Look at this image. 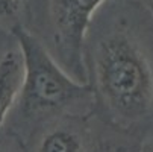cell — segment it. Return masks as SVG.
<instances>
[{"instance_id":"8992f818","label":"cell","mask_w":153,"mask_h":152,"mask_svg":"<svg viewBox=\"0 0 153 152\" xmlns=\"http://www.w3.org/2000/svg\"><path fill=\"white\" fill-rule=\"evenodd\" d=\"M20 2L18 0H0V26L11 29V32L21 26L18 23Z\"/></svg>"},{"instance_id":"52a82bcc","label":"cell","mask_w":153,"mask_h":152,"mask_svg":"<svg viewBox=\"0 0 153 152\" xmlns=\"http://www.w3.org/2000/svg\"><path fill=\"white\" fill-rule=\"evenodd\" d=\"M105 152H127L124 149H120V148H112V149H106Z\"/></svg>"},{"instance_id":"6da1fadb","label":"cell","mask_w":153,"mask_h":152,"mask_svg":"<svg viewBox=\"0 0 153 152\" xmlns=\"http://www.w3.org/2000/svg\"><path fill=\"white\" fill-rule=\"evenodd\" d=\"M97 87L111 110L123 119L146 116L153 102V72L137 43L123 34L105 38L96 53Z\"/></svg>"},{"instance_id":"3957f363","label":"cell","mask_w":153,"mask_h":152,"mask_svg":"<svg viewBox=\"0 0 153 152\" xmlns=\"http://www.w3.org/2000/svg\"><path fill=\"white\" fill-rule=\"evenodd\" d=\"M105 0H50L53 38L62 66L77 81H83L82 46L96 9Z\"/></svg>"},{"instance_id":"ba28073f","label":"cell","mask_w":153,"mask_h":152,"mask_svg":"<svg viewBox=\"0 0 153 152\" xmlns=\"http://www.w3.org/2000/svg\"><path fill=\"white\" fill-rule=\"evenodd\" d=\"M0 152H6V151H3V149H0Z\"/></svg>"},{"instance_id":"7a4b0ae2","label":"cell","mask_w":153,"mask_h":152,"mask_svg":"<svg viewBox=\"0 0 153 152\" xmlns=\"http://www.w3.org/2000/svg\"><path fill=\"white\" fill-rule=\"evenodd\" d=\"M25 59L20 103L26 113L61 110L90 94V87L65 73L44 46L21 26L12 31Z\"/></svg>"},{"instance_id":"277c9868","label":"cell","mask_w":153,"mask_h":152,"mask_svg":"<svg viewBox=\"0 0 153 152\" xmlns=\"http://www.w3.org/2000/svg\"><path fill=\"white\" fill-rule=\"evenodd\" d=\"M25 82V59L21 50H8L0 56V129Z\"/></svg>"},{"instance_id":"5b68a950","label":"cell","mask_w":153,"mask_h":152,"mask_svg":"<svg viewBox=\"0 0 153 152\" xmlns=\"http://www.w3.org/2000/svg\"><path fill=\"white\" fill-rule=\"evenodd\" d=\"M80 139L67 129H55L41 140L38 152H82Z\"/></svg>"}]
</instances>
